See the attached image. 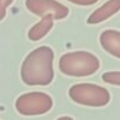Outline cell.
Segmentation results:
<instances>
[{
	"label": "cell",
	"instance_id": "obj_1",
	"mask_svg": "<svg viewBox=\"0 0 120 120\" xmlns=\"http://www.w3.org/2000/svg\"><path fill=\"white\" fill-rule=\"evenodd\" d=\"M54 77V51L50 47L41 45L25 57L21 64V79L26 85L47 86Z\"/></svg>",
	"mask_w": 120,
	"mask_h": 120
},
{
	"label": "cell",
	"instance_id": "obj_2",
	"mask_svg": "<svg viewBox=\"0 0 120 120\" xmlns=\"http://www.w3.org/2000/svg\"><path fill=\"white\" fill-rule=\"evenodd\" d=\"M100 62L90 51L77 50L61 56L58 61L60 71L69 77H87L98 71Z\"/></svg>",
	"mask_w": 120,
	"mask_h": 120
},
{
	"label": "cell",
	"instance_id": "obj_3",
	"mask_svg": "<svg viewBox=\"0 0 120 120\" xmlns=\"http://www.w3.org/2000/svg\"><path fill=\"white\" fill-rule=\"evenodd\" d=\"M69 97L72 101L90 107H103L111 100V94L107 89L92 83H78L72 85L69 89Z\"/></svg>",
	"mask_w": 120,
	"mask_h": 120
},
{
	"label": "cell",
	"instance_id": "obj_4",
	"mask_svg": "<svg viewBox=\"0 0 120 120\" xmlns=\"http://www.w3.org/2000/svg\"><path fill=\"white\" fill-rule=\"evenodd\" d=\"M52 98L44 92L35 91L21 94L15 100V109L21 116H41L52 109Z\"/></svg>",
	"mask_w": 120,
	"mask_h": 120
},
{
	"label": "cell",
	"instance_id": "obj_5",
	"mask_svg": "<svg viewBox=\"0 0 120 120\" xmlns=\"http://www.w3.org/2000/svg\"><path fill=\"white\" fill-rule=\"evenodd\" d=\"M25 5L30 13L38 16L51 14L54 20H62L69 15V8L57 0H26Z\"/></svg>",
	"mask_w": 120,
	"mask_h": 120
},
{
	"label": "cell",
	"instance_id": "obj_6",
	"mask_svg": "<svg viewBox=\"0 0 120 120\" xmlns=\"http://www.w3.org/2000/svg\"><path fill=\"white\" fill-rule=\"evenodd\" d=\"M119 11L120 0H107L104 5L98 7L96 11H93L89 15L86 22L89 25H97V23L104 22L111 16H113L114 14H117Z\"/></svg>",
	"mask_w": 120,
	"mask_h": 120
},
{
	"label": "cell",
	"instance_id": "obj_7",
	"mask_svg": "<svg viewBox=\"0 0 120 120\" xmlns=\"http://www.w3.org/2000/svg\"><path fill=\"white\" fill-rule=\"evenodd\" d=\"M99 42L103 49L110 55L120 60V32L116 29H106L100 36Z\"/></svg>",
	"mask_w": 120,
	"mask_h": 120
},
{
	"label": "cell",
	"instance_id": "obj_8",
	"mask_svg": "<svg viewBox=\"0 0 120 120\" xmlns=\"http://www.w3.org/2000/svg\"><path fill=\"white\" fill-rule=\"evenodd\" d=\"M54 26V16L51 14H47L42 16L40 21L32 26V28L28 32V39L30 41H39L44 38L52 28Z\"/></svg>",
	"mask_w": 120,
	"mask_h": 120
},
{
	"label": "cell",
	"instance_id": "obj_9",
	"mask_svg": "<svg viewBox=\"0 0 120 120\" xmlns=\"http://www.w3.org/2000/svg\"><path fill=\"white\" fill-rule=\"evenodd\" d=\"M101 79L107 84L120 86V71H107L104 72L101 76Z\"/></svg>",
	"mask_w": 120,
	"mask_h": 120
},
{
	"label": "cell",
	"instance_id": "obj_10",
	"mask_svg": "<svg viewBox=\"0 0 120 120\" xmlns=\"http://www.w3.org/2000/svg\"><path fill=\"white\" fill-rule=\"evenodd\" d=\"M14 0H0V21L5 19L7 8L12 5Z\"/></svg>",
	"mask_w": 120,
	"mask_h": 120
},
{
	"label": "cell",
	"instance_id": "obj_11",
	"mask_svg": "<svg viewBox=\"0 0 120 120\" xmlns=\"http://www.w3.org/2000/svg\"><path fill=\"white\" fill-rule=\"evenodd\" d=\"M68 1L75 5H78V6H91V5H94L99 0H68Z\"/></svg>",
	"mask_w": 120,
	"mask_h": 120
},
{
	"label": "cell",
	"instance_id": "obj_12",
	"mask_svg": "<svg viewBox=\"0 0 120 120\" xmlns=\"http://www.w3.org/2000/svg\"><path fill=\"white\" fill-rule=\"evenodd\" d=\"M56 120H74L71 117H68V116H64V117H60L58 119H56Z\"/></svg>",
	"mask_w": 120,
	"mask_h": 120
},
{
	"label": "cell",
	"instance_id": "obj_13",
	"mask_svg": "<svg viewBox=\"0 0 120 120\" xmlns=\"http://www.w3.org/2000/svg\"><path fill=\"white\" fill-rule=\"evenodd\" d=\"M0 110H2V107H0Z\"/></svg>",
	"mask_w": 120,
	"mask_h": 120
}]
</instances>
